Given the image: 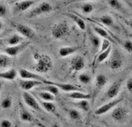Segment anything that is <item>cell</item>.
<instances>
[{"instance_id":"1","label":"cell","mask_w":132,"mask_h":127,"mask_svg":"<svg viewBox=\"0 0 132 127\" xmlns=\"http://www.w3.org/2000/svg\"><path fill=\"white\" fill-rule=\"evenodd\" d=\"M33 58L36 60V65L34 66L35 70L38 73H45L51 70L53 68V61L51 57L46 55H41L38 52L33 54Z\"/></svg>"},{"instance_id":"2","label":"cell","mask_w":132,"mask_h":127,"mask_svg":"<svg viewBox=\"0 0 132 127\" xmlns=\"http://www.w3.org/2000/svg\"><path fill=\"white\" fill-rule=\"evenodd\" d=\"M69 33V28L66 22H59L55 24L51 28V34L54 39L61 40Z\"/></svg>"},{"instance_id":"3","label":"cell","mask_w":132,"mask_h":127,"mask_svg":"<svg viewBox=\"0 0 132 127\" xmlns=\"http://www.w3.org/2000/svg\"><path fill=\"white\" fill-rule=\"evenodd\" d=\"M43 85H55L56 87L58 88L59 90H61L63 92H81V88L77 86V85H74L72 84H69V83H61V82H54V81H48V80H44L43 81Z\"/></svg>"},{"instance_id":"4","label":"cell","mask_w":132,"mask_h":127,"mask_svg":"<svg viewBox=\"0 0 132 127\" xmlns=\"http://www.w3.org/2000/svg\"><path fill=\"white\" fill-rule=\"evenodd\" d=\"M52 10H53V6H51V3H46V2H43V3H40L36 8L31 10L28 13V18H35V17H37V16L49 13H51Z\"/></svg>"},{"instance_id":"5","label":"cell","mask_w":132,"mask_h":127,"mask_svg":"<svg viewBox=\"0 0 132 127\" xmlns=\"http://www.w3.org/2000/svg\"><path fill=\"white\" fill-rule=\"evenodd\" d=\"M127 115H128L127 110L122 106L116 107L115 108H113L112 111L111 113L112 118L116 122H118V123H123L127 120Z\"/></svg>"},{"instance_id":"6","label":"cell","mask_w":132,"mask_h":127,"mask_svg":"<svg viewBox=\"0 0 132 127\" xmlns=\"http://www.w3.org/2000/svg\"><path fill=\"white\" fill-rule=\"evenodd\" d=\"M23 99H24L25 104L28 105L31 109H33L37 112H40V113L43 112V109L41 107V105L29 92H23Z\"/></svg>"},{"instance_id":"7","label":"cell","mask_w":132,"mask_h":127,"mask_svg":"<svg viewBox=\"0 0 132 127\" xmlns=\"http://www.w3.org/2000/svg\"><path fill=\"white\" fill-rule=\"evenodd\" d=\"M122 85L121 81H117L113 82L110 87L108 88L106 92L104 95V99L105 100H113L118 96V94L120 92Z\"/></svg>"},{"instance_id":"8","label":"cell","mask_w":132,"mask_h":127,"mask_svg":"<svg viewBox=\"0 0 132 127\" xmlns=\"http://www.w3.org/2000/svg\"><path fill=\"white\" fill-rule=\"evenodd\" d=\"M123 100V97H120V98H118V99H116V100H113L107 103H105L103 104L102 106L99 107L97 109L95 110L94 111V114L96 115H104L105 113H107L108 111H109L110 110L115 108L117 107L120 102H122Z\"/></svg>"},{"instance_id":"9","label":"cell","mask_w":132,"mask_h":127,"mask_svg":"<svg viewBox=\"0 0 132 127\" xmlns=\"http://www.w3.org/2000/svg\"><path fill=\"white\" fill-rule=\"evenodd\" d=\"M16 29L21 36L28 39L31 40V39H34L36 36V32L28 25H25L23 24H18L16 25Z\"/></svg>"},{"instance_id":"10","label":"cell","mask_w":132,"mask_h":127,"mask_svg":"<svg viewBox=\"0 0 132 127\" xmlns=\"http://www.w3.org/2000/svg\"><path fill=\"white\" fill-rule=\"evenodd\" d=\"M29 42H23L21 44L13 46V47H6L5 48V52L8 56H16L23 51L26 47L29 45Z\"/></svg>"},{"instance_id":"11","label":"cell","mask_w":132,"mask_h":127,"mask_svg":"<svg viewBox=\"0 0 132 127\" xmlns=\"http://www.w3.org/2000/svg\"><path fill=\"white\" fill-rule=\"evenodd\" d=\"M18 73L20 77L23 80H35V81H43L44 80V78L42 76L39 75L38 73L29 71L26 69L20 68L18 70Z\"/></svg>"},{"instance_id":"12","label":"cell","mask_w":132,"mask_h":127,"mask_svg":"<svg viewBox=\"0 0 132 127\" xmlns=\"http://www.w3.org/2000/svg\"><path fill=\"white\" fill-rule=\"evenodd\" d=\"M85 66V60L80 55H77L70 61V69L75 72L82 70Z\"/></svg>"},{"instance_id":"13","label":"cell","mask_w":132,"mask_h":127,"mask_svg":"<svg viewBox=\"0 0 132 127\" xmlns=\"http://www.w3.org/2000/svg\"><path fill=\"white\" fill-rule=\"evenodd\" d=\"M43 81H35V80H20L19 81V85L22 90L24 92H28L35 87L37 86H41L43 85Z\"/></svg>"},{"instance_id":"14","label":"cell","mask_w":132,"mask_h":127,"mask_svg":"<svg viewBox=\"0 0 132 127\" xmlns=\"http://www.w3.org/2000/svg\"><path fill=\"white\" fill-rule=\"evenodd\" d=\"M108 83V78L106 77L105 75L102 73H99L95 77V81H94V86L95 89L97 91L101 90L103 87L106 85Z\"/></svg>"},{"instance_id":"15","label":"cell","mask_w":132,"mask_h":127,"mask_svg":"<svg viewBox=\"0 0 132 127\" xmlns=\"http://www.w3.org/2000/svg\"><path fill=\"white\" fill-rule=\"evenodd\" d=\"M123 66V60L118 54H115L109 62V66L112 70H117Z\"/></svg>"},{"instance_id":"16","label":"cell","mask_w":132,"mask_h":127,"mask_svg":"<svg viewBox=\"0 0 132 127\" xmlns=\"http://www.w3.org/2000/svg\"><path fill=\"white\" fill-rule=\"evenodd\" d=\"M18 76V71L15 69H10L6 71L0 72V78L4 79L6 81H13L15 80Z\"/></svg>"},{"instance_id":"17","label":"cell","mask_w":132,"mask_h":127,"mask_svg":"<svg viewBox=\"0 0 132 127\" xmlns=\"http://www.w3.org/2000/svg\"><path fill=\"white\" fill-rule=\"evenodd\" d=\"M94 31L95 32V33L98 35V36H100L101 37L104 38L105 40H109V42H113L115 43V40H113V38L109 34L108 32L104 29L103 28L100 27V26H94Z\"/></svg>"},{"instance_id":"18","label":"cell","mask_w":132,"mask_h":127,"mask_svg":"<svg viewBox=\"0 0 132 127\" xmlns=\"http://www.w3.org/2000/svg\"><path fill=\"white\" fill-rule=\"evenodd\" d=\"M68 96L71 99L73 100H90L91 98V96L90 94L84 93L82 92H69L68 94Z\"/></svg>"},{"instance_id":"19","label":"cell","mask_w":132,"mask_h":127,"mask_svg":"<svg viewBox=\"0 0 132 127\" xmlns=\"http://www.w3.org/2000/svg\"><path fill=\"white\" fill-rule=\"evenodd\" d=\"M34 4H35L34 1H21V3H18L16 4L15 10L18 12H23L28 10Z\"/></svg>"},{"instance_id":"20","label":"cell","mask_w":132,"mask_h":127,"mask_svg":"<svg viewBox=\"0 0 132 127\" xmlns=\"http://www.w3.org/2000/svg\"><path fill=\"white\" fill-rule=\"evenodd\" d=\"M77 50H78V48H77V47H72V46L62 47H61V48L59 49V55L62 58L67 57L69 55H71L74 54Z\"/></svg>"},{"instance_id":"21","label":"cell","mask_w":132,"mask_h":127,"mask_svg":"<svg viewBox=\"0 0 132 127\" xmlns=\"http://www.w3.org/2000/svg\"><path fill=\"white\" fill-rule=\"evenodd\" d=\"M23 42H24V37L18 34H13L11 36H10L7 40V43H8L9 47L18 45Z\"/></svg>"},{"instance_id":"22","label":"cell","mask_w":132,"mask_h":127,"mask_svg":"<svg viewBox=\"0 0 132 127\" xmlns=\"http://www.w3.org/2000/svg\"><path fill=\"white\" fill-rule=\"evenodd\" d=\"M111 51H112V47H109V48L105 51H104V52H102L101 54L97 55V56H96V58H95V59L94 61V63L96 65H97V64H99V63L103 62L105 60H106L109 58Z\"/></svg>"},{"instance_id":"23","label":"cell","mask_w":132,"mask_h":127,"mask_svg":"<svg viewBox=\"0 0 132 127\" xmlns=\"http://www.w3.org/2000/svg\"><path fill=\"white\" fill-rule=\"evenodd\" d=\"M40 105L43 107V109H44L46 111H47L49 113H51V114H55L56 113L57 107H56V106H55V104L54 103L41 101Z\"/></svg>"},{"instance_id":"24","label":"cell","mask_w":132,"mask_h":127,"mask_svg":"<svg viewBox=\"0 0 132 127\" xmlns=\"http://www.w3.org/2000/svg\"><path fill=\"white\" fill-rule=\"evenodd\" d=\"M70 18H72L74 22L78 25V27L81 29V30H85L86 29V23L85 21L82 20L80 17L76 15V14H72V13H68L67 14Z\"/></svg>"},{"instance_id":"25","label":"cell","mask_w":132,"mask_h":127,"mask_svg":"<svg viewBox=\"0 0 132 127\" xmlns=\"http://www.w3.org/2000/svg\"><path fill=\"white\" fill-rule=\"evenodd\" d=\"M39 97L43 100V101H46V102H53L55 100V96L53 94H51V92H48L46 91H42L39 92L38 93Z\"/></svg>"},{"instance_id":"26","label":"cell","mask_w":132,"mask_h":127,"mask_svg":"<svg viewBox=\"0 0 132 127\" xmlns=\"http://www.w3.org/2000/svg\"><path fill=\"white\" fill-rule=\"evenodd\" d=\"M11 58L10 56L0 54V69L7 68L11 65Z\"/></svg>"},{"instance_id":"27","label":"cell","mask_w":132,"mask_h":127,"mask_svg":"<svg viewBox=\"0 0 132 127\" xmlns=\"http://www.w3.org/2000/svg\"><path fill=\"white\" fill-rule=\"evenodd\" d=\"M98 20L102 24H103L105 26L111 27V26L114 25V20L109 14H105V15L102 16L100 18H98Z\"/></svg>"},{"instance_id":"28","label":"cell","mask_w":132,"mask_h":127,"mask_svg":"<svg viewBox=\"0 0 132 127\" xmlns=\"http://www.w3.org/2000/svg\"><path fill=\"white\" fill-rule=\"evenodd\" d=\"M20 118L24 122H33L34 118H33L32 115L30 112H28L27 110L21 108L20 110Z\"/></svg>"},{"instance_id":"29","label":"cell","mask_w":132,"mask_h":127,"mask_svg":"<svg viewBox=\"0 0 132 127\" xmlns=\"http://www.w3.org/2000/svg\"><path fill=\"white\" fill-rule=\"evenodd\" d=\"M90 43H91L93 47L94 48V50L97 51L99 49V47H100L101 44H102L100 38L94 34L90 33Z\"/></svg>"},{"instance_id":"30","label":"cell","mask_w":132,"mask_h":127,"mask_svg":"<svg viewBox=\"0 0 132 127\" xmlns=\"http://www.w3.org/2000/svg\"><path fill=\"white\" fill-rule=\"evenodd\" d=\"M39 89H43L46 92H51V94H53L54 96H57L59 94V89L57 87H56L55 85H46L45 86L40 88Z\"/></svg>"},{"instance_id":"31","label":"cell","mask_w":132,"mask_h":127,"mask_svg":"<svg viewBox=\"0 0 132 127\" xmlns=\"http://www.w3.org/2000/svg\"><path fill=\"white\" fill-rule=\"evenodd\" d=\"M76 105L79 108L81 109L82 110H84V111H89V110H90V103L87 100H79Z\"/></svg>"},{"instance_id":"32","label":"cell","mask_w":132,"mask_h":127,"mask_svg":"<svg viewBox=\"0 0 132 127\" xmlns=\"http://www.w3.org/2000/svg\"><path fill=\"white\" fill-rule=\"evenodd\" d=\"M69 116L72 120L78 121L81 118V115L78 110L76 109H70L69 110Z\"/></svg>"},{"instance_id":"33","label":"cell","mask_w":132,"mask_h":127,"mask_svg":"<svg viewBox=\"0 0 132 127\" xmlns=\"http://www.w3.org/2000/svg\"><path fill=\"white\" fill-rule=\"evenodd\" d=\"M79 81L82 84L87 85V84H90V81H91V77L87 73H81L79 76Z\"/></svg>"},{"instance_id":"34","label":"cell","mask_w":132,"mask_h":127,"mask_svg":"<svg viewBox=\"0 0 132 127\" xmlns=\"http://www.w3.org/2000/svg\"><path fill=\"white\" fill-rule=\"evenodd\" d=\"M107 3L112 9H115L117 10H123L122 4L119 1H117V0H109V1H107Z\"/></svg>"},{"instance_id":"35","label":"cell","mask_w":132,"mask_h":127,"mask_svg":"<svg viewBox=\"0 0 132 127\" xmlns=\"http://www.w3.org/2000/svg\"><path fill=\"white\" fill-rule=\"evenodd\" d=\"M12 103L13 102H12L11 97L7 96V97H5L4 99H3V100L1 101V104H0V106H1V107L3 109H9L11 107Z\"/></svg>"},{"instance_id":"36","label":"cell","mask_w":132,"mask_h":127,"mask_svg":"<svg viewBox=\"0 0 132 127\" xmlns=\"http://www.w3.org/2000/svg\"><path fill=\"white\" fill-rule=\"evenodd\" d=\"M82 12L84 14H89L93 12L94 10V6L91 3H84L81 7Z\"/></svg>"},{"instance_id":"37","label":"cell","mask_w":132,"mask_h":127,"mask_svg":"<svg viewBox=\"0 0 132 127\" xmlns=\"http://www.w3.org/2000/svg\"><path fill=\"white\" fill-rule=\"evenodd\" d=\"M123 46L124 47V49L127 52L132 53V41H130V40H126V41H124Z\"/></svg>"},{"instance_id":"38","label":"cell","mask_w":132,"mask_h":127,"mask_svg":"<svg viewBox=\"0 0 132 127\" xmlns=\"http://www.w3.org/2000/svg\"><path fill=\"white\" fill-rule=\"evenodd\" d=\"M13 123L9 119H3L0 122V127H12Z\"/></svg>"},{"instance_id":"39","label":"cell","mask_w":132,"mask_h":127,"mask_svg":"<svg viewBox=\"0 0 132 127\" xmlns=\"http://www.w3.org/2000/svg\"><path fill=\"white\" fill-rule=\"evenodd\" d=\"M6 13H7L6 7L3 4H0V18L6 17Z\"/></svg>"},{"instance_id":"40","label":"cell","mask_w":132,"mask_h":127,"mask_svg":"<svg viewBox=\"0 0 132 127\" xmlns=\"http://www.w3.org/2000/svg\"><path fill=\"white\" fill-rule=\"evenodd\" d=\"M126 86H127V90L132 92V77H130L127 79V81L126 82Z\"/></svg>"},{"instance_id":"41","label":"cell","mask_w":132,"mask_h":127,"mask_svg":"<svg viewBox=\"0 0 132 127\" xmlns=\"http://www.w3.org/2000/svg\"><path fill=\"white\" fill-rule=\"evenodd\" d=\"M127 24L128 25V26H129V27H130V28H132V19L129 20V21L127 22Z\"/></svg>"},{"instance_id":"42","label":"cell","mask_w":132,"mask_h":127,"mask_svg":"<svg viewBox=\"0 0 132 127\" xmlns=\"http://www.w3.org/2000/svg\"><path fill=\"white\" fill-rule=\"evenodd\" d=\"M51 127H60V126H59V125H58V124L54 123V124H53V125H52V126H51Z\"/></svg>"},{"instance_id":"43","label":"cell","mask_w":132,"mask_h":127,"mask_svg":"<svg viewBox=\"0 0 132 127\" xmlns=\"http://www.w3.org/2000/svg\"><path fill=\"white\" fill-rule=\"evenodd\" d=\"M3 23L1 21H0V31L3 29Z\"/></svg>"},{"instance_id":"44","label":"cell","mask_w":132,"mask_h":127,"mask_svg":"<svg viewBox=\"0 0 132 127\" xmlns=\"http://www.w3.org/2000/svg\"><path fill=\"white\" fill-rule=\"evenodd\" d=\"M2 88H3V85H2L1 83H0V91L2 90Z\"/></svg>"},{"instance_id":"45","label":"cell","mask_w":132,"mask_h":127,"mask_svg":"<svg viewBox=\"0 0 132 127\" xmlns=\"http://www.w3.org/2000/svg\"><path fill=\"white\" fill-rule=\"evenodd\" d=\"M94 127H102V126H100V125H95V126H94Z\"/></svg>"}]
</instances>
